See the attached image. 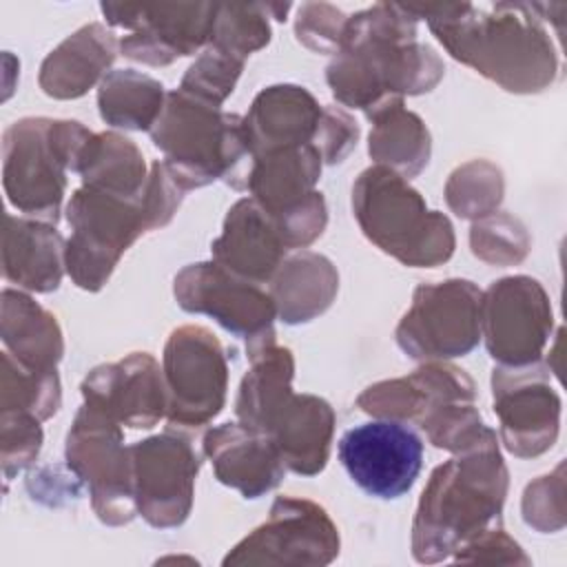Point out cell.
Segmentation results:
<instances>
[{
  "label": "cell",
  "mask_w": 567,
  "mask_h": 567,
  "mask_svg": "<svg viewBox=\"0 0 567 567\" xmlns=\"http://www.w3.org/2000/svg\"><path fill=\"white\" fill-rule=\"evenodd\" d=\"M470 250L476 259L489 266H516L529 255L532 237L516 215L496 210L472 221Z\"/></svg>",
  "instance_id": "d590c367"
},
{
  "label": "cell",
  "mask_w": 567,
  "mask_h": 567,
  "mask_svg": "<svg viewBox=\"0 0 567 567\" xmlns=\"http://www.w3.org/2000/svg\"><path fill=\"white\" fill-rule=\"evenodd\" d=\"M148 135L184 190L224 179L241 193L250 162L241 115L226 113L175 89L166 93L164 109Z\"/></svg>",
  "instance_id": "5b68a950"
},
{
  "label": "cell",
  "mask_w": 567,
  "mask_h": 567,
  "mask_svg": "<svg viewBox=\"0 0 567 567\" xmlns=\"http://www.w3.org/2000/svg\"><path fill=\"white\" fill-rule=\"evenodd\" d=\"M0 337L4 350L31 370H58L64 357V337L55 315L24 290H2Z\"/></svg>",
  "instance_id": "f1b7e54d"
},
{
  "label": "cell",
  "mask_w": 567,
  "mask_h": 567,
  "mask_svg": "<svg viewBox=\"0 0 567 567\" xmlns=\"http://www.w3.org/2000/svg\"><path fill=\"white\" fill-rule=\"evenodd\" d=\"M42 421L27 412H0V465L4 478L27 470L40 454Z\"/></svg>",
  "instance_id": "ab89813d"
},
{
  "label": "cell",
  "mask_w": 567,
  "mask_h": 567,
  "mask_svg": "<svg viewBox=\"0 0 567 567\" xmlns=\"http://www.w3.org/2000/svg\"><path fill=\"white\" fill-rule=\"evenodd\" d=\"M288 250H303L317 241L328 226V206L321 190H312L301 202L281 213H270Z\"/></svg>",
  "instance_id": "b9f144b4"
},
{
  "label": "cell",
  "mask_w": 567,
  "mask_h": 567,
  "mask_svg": "<svg viewBox=\"0 0 567 567\" xmlns=\"http://www.w3.org/2000/svg\"><path fill=\"white\" fill-rule=\"evenodd\" d=\"M66 241L55 224L27 215H4L2 275L24 292H53L66 272Z\"/></svg>",
  "instance_id": "cb8c5ba5"
},
{
  "label": "cell",
  "mask_w": 567,
  "mask_h": 567,
  "mask_svg": "<svg viewBox=\"0 0 567 567\" xmlns=\"http://www.w3.org/2000/svg\"><path fill=\"white\" fill-rule=\"evenodd\" d=\"M346 22L348 16L330 2H303L297 7L295 35L315 53L337 55L343 44Z\"/></svg>",
  "instance_id": "60d3db41"
},
{
  "label": "cell",
  "mask_w": 567,
  "mask_h": 567,
  "mask_svg": "<svg viewBox=\"0 0 567 567\" xmlns=\"http://www.w3.org/2000/svg\"><path fill=\"white\" fill-rule=\"evenodd\" d=\"M454 563H487V565H529L523 547L503 529L501 520L465 540L454 554Z\"/></svg>",
  "instance_id": "7bdbcfd3"
},
{
  "label": "cell",
  "mask_w": 567,
  "mask_h": 567,
  "mask_svg": "<svg viewBox=\"0 0 567 567\" xmlns=\"http://www.w3.org/2000/svg\"><path fill=\"white\" fill-rule=\"evenodd\" d=\"M148 171L137 144L117 131L93 133L75 166L82 186L122 197H142Z\"/></svg>",
  "instance_id": "4dcf8cb0"
},
{
  "label": "cell",
  "mask_w": 567,
  "mask_h": 567,
  "mask_svg": "<svg viewBox=\"0 0 567 567\" xmlns=\"http://www.w3.org/2000/svg\"><path fill=\"white\" fill-rule=\"evenodd\" d=\"M184 188L177 184V179L171 175L164 162L155 159L148 171V179L144 186V213H146V224L148 230L164 228L177 213L182 199H184Z\"/></svg>",
  "instance_id": "f6af8a7d"
},
{
  "label": "cell",
  "mask_w": 567,
  "mask_h": 567,
  "mask_svg": "<svg viewBox=\"0 0 567 567\" xmlns=\"http://www.w3.org/2000/svg\"><path fill=\"white\" fill-rule=\"evenodd\" d=\"M210 255L233 275L264 286L288 257V248L275 217L257 199L241 197L228 208Z\"/></svg>",
  "instance_id": "ffe728a7"
},
{
  "label": "cell",
  "mask_w": 567,
  "mask_h": 567,
  "mask_svg": "<svg viewBox=\"0 0 567 567\" xmlns=\"http://www.w3.org/2000/svg\"><path fill=\"white\" fill-rule=\"evenodd\" d=\"M173 295L184 312L206 315L246 343L275 332L277 308L270 292L213 259L184 266L173 279Z\"/></svg>",
  "instance_id": "e0dca14e"
},
{
  "label": "cell",
  "mask_w": 567,
  "mask_h": 567,
  "mask_svg": "<svg viewBox=\"0 0 567 567\" xmlns=\"http://www.w3.org/2000/svg\"><path fill=\"white\" fill-rule=\"evenodd\" d=\"M405 9L427 22L456 62L507 93H540L558 78V49L538 2H443Z\"/></svg>",
  "instance_id": "6da1fadb"
},
{
  "label": "cell",
  "mask_w": 567,
  "mask_h": 567,
  "mask_svg": "<svg viewBox=\"0 0 567 567\" xmlns=\"http://www.w3.org/2000/svg\"><path fill=\"white\" fill-rule=\"evenodd\" d=\"M520 514L525 525L540 534H556L565 527V463L527 483L520 498Z\"/></svg>",
  "instance_id": "74e56055"
},
{
  "label": "cell",
  "mask_w": 567,
  "mask_h": 567,
  "mask_svg": "<svg viewBox=\"0 0 567 567\" xmlns=\"http://www.w3.org/2000/svg\"><path fill=\"white\" fill-rule=\"evenodd\" d=\"M166 102L159 80L135 69H115L97 86L102 122L124 131H151Z\"/></svg>",
  "instance_id": "1f68e13d"
},
{
  "label": "cell",
  "mask_w": 567,
  "mask_h": 567,
  "mask_svg": "<svg viewBox=\"0 0 567 567\" xmlns=\"http://www.w3.org/2000/svg\"><path fill=\"white\" fill-rule=\"evenodd\" d=\"M427 441L439 447L447 450L452 454L474 445L481 441L489 427L483 423V416L476 408V403H450L430 414L421 425H419Z\"/></svg>",
  "instance_id": "f35d334b"
},
{
  "label": "cell",
  "mask_w": 567,
  "mask_h": 567,
  "mask_svg": "<svg viewBox=\"0 0 567 567\" xmlns=\"http://www.w3.org/2000/svg\"><path fill=\"white\" fill-rule=\"evenodd\" d=\"M250 368L241 377L235 416L241 425L266 434L275 414L295 394V357L292 350L279 346L275 332L246 343Z\"/></svg>",
  "instance_id": "484cf974"
},
{
  "label": "cell",
  "mask_w": 567,
  "mask_h": 567,
  "mask_svg": "<svg viewBox=\"0 0 567 567\" xmlns=\"http://www.w3.org/2000/svg\"><path fill=\"white\" fill-rule=\"evenodd\" d=\"M120 53V40L102 22L66 35L40 64L38 84L53 100H78L104 80Z\"/></svg>",
  "instance_id": "603a6c76"
},
{
  "label": "cell",
  "mask_w": 567,
  "mask_h": 567,
  "mask_svg": "<svg viewBox=\"0 0 567 567\" xmlns=\"http://www.w3.org/2000/svg\"><path fill=\"white\" fill-rule=\"evenodd\" d=\"M509 472L498 436L489 432L474 445L434 467L412 520V556L434 565L472 536L501 520Z\"/></svg>",
  "instance_id": "3957f363"
},
{
  "label": "cell",
  "mask_w": 567,
  "mask_h": 567,
  "mask_svg": "<svg viewBox=\"0 0 567 567\" xmlns=\"http://www.w3.org/2000/svg\"><path fill=\"white\" fill-rule=\"evenodd\" d=\"M270 2H217L210 47L239 60L270 42Z\"/></svg>",
  "instance_id": "e575fe53"
},
{
  "label": "cell",
  "mask_w": 567,
  "mask_h": 567,
  "mask_svg": "<svg viewBox=\"0 0 567 567\" xmlns=\"http://www.w3.org/2000/svg\"><path fill=\"white\" fill-rule=\"evenodd\" d=\"M359 135V124L346 109L323 104V113L312 144L321 153L323 164H341L354 151Z\"/></svg>",
  "instance_id": "ee69618b"
},
{
  "label": "cell",
  "mask_w": 567,
  "mask_h": 567,
  "mask_svg": "<svg viewBox=\"0 0 567 567\" xmlns=\"http://www.w3.org/2000/svg\"><path fill=\"white\" fill-rule=\"evenodd\" d=\"M443 75L441 55L416 40V18L396 2L348 16L343 44L326 66L334 100L365 117L405 95L430 93Z\"/></svg>",
  "instance_id": "7a4b0ae2"
},
{
  "label": "cell",
  "mask_w": 567,
  "mask_h": 567,
  "mask_svg": "<svg viewBox=\"0 0 567 567\" xmlns=\"http://www.w3.org/2000/svg\"><path fill=\"white\" fill-rule=\"evenodd\" d=\"M352 215L370 244L410 268H436L456 248L450 217L430 210L410 179L385 166H368L352 184Z\"/></svg>",
  "instance_id": "277c9868"
},
{
  "label": "cell",
  "mask_w": 567,
  "mask_h": 567,
  "mask_svg": "<svg viewBox=\"0 0 567 567\" xmlns=\"http://www.w3.org/2000/svg\"><path fill=\"white\" fill-rule=\"evenodd\" d=\"M246 60H239L221 49L206 47L195 62L182 75L179 89L193 100L221 109L226 97L235 91V84L244 71Z\"/></svg>",
  "instance_id": "8d00e7d4"
},
{
  "label": "cell",
  "mask_w": 567,
  "mask_h": 567,
  "mask_svg": "<svg viewBox=\"0 0 567 567\" xmlns=\"http://www.w3.org/2000/svg\"><path fill=\"white\" fill-rule=\"evenodd\" d=\"M341 549L339 527L330 514L310 498L277 496L268 518L244 536L221 560L230 565H330Z\"/></svg>",
  "instance_id": "7c38bea8"
},
{
  "label": "cell",
  "mask_w": 567,
  "mask_h": 567,
  "mask_svg": "<svg viewBox=\"0 0 567 567\" xmlns=\"http://www.w3.org/2000/svg\"><path fill=\"white\" fill-rule=\"evenodd\" d=\"M80 390L86 405L120 425L151 430L166 419L162 365L148 352H131L117 361L95 365Z\"/></svg>",
  "instance_id": "ac0fdd59"
},
{
  "label": "cell",
  "mask_w": 567,
  "mask_h": 567,
  "mask_svg": "<svg viewBox=\"0 0 567 567\" xmlns=\"http://www.w3.org/2000/svg\"><path fill=\"white\" fill-rule=\"evenodd\" d=\"M64 213L71 226L64 266L71 281L86 292L102 290L122 255L140 235L148 233L142 197L80 186L66 202Z\"/></svg>",
  "instance_id": "52a82bcc"
},
{
  "label": "cell",
  "mask_w": 567,
  "mask_h": 567,
  "mask_svg": "<svg viewBox=\"0 0 567 567\" xmlns=\"http://www.w3.org/2000/svg\"><path fill=\"white\" fill-rule=\"evenodd\" d=\"M323 159L315 144L250 157L241 193H250L268 213H281L317 190Z\"/></svg>",
  "instance_id": "83f0119b"
},
{
  "label": "cell",
  "mask_w": 567,
  "mask_h": 567,
  "mask_svg": "<svg viewBox=\"0 0 567 567\" xmlns=\"http://www.w3.org/2000/svg\"><path fill=\"white\" fill-rule=\"evenodd\" d=\"M62 403L58 370H31L11 352H2L0 412H27L40 421L51 419Z\"/></svg>",
  "instance_id": "d6a6232c"
},
{
  "label": "cell",
  "mask_w": 567,
  "mask_h": 567,
  "mask_svg": "<svg viewBox=\"0 0 567 567\" xmlns=\"http://www.w3.org/2000/svg\"><path fill=\"white\" fill-rule=\"evenodd\" d=\"M268 292L284 323H308L332 306L339 292V272L326 255L303 248L284 259Z\"/></svg>",
  "instance_id": "4316f807"
},
{
  "label": "cell",
  "mask_w": 567,
  "mask_h": 567,
  "mask_svg": "<svg viewBox=\"0 0 567 567\" xmlns=\"http://www.w3.org/2000/svg\"><path fill=\"white\" fill-rule=\"evenodd\" d=\"M64 461L89 487L91 507L104 525L120 527L135 518L131 447L120 423L82 403L66 432Z\"/></svg>",
  "instance_id": "30bf717a"
},
{
  "label": "cell",
  "mask_w": 567,
  "mask_h": 567,
  "mask_svg": "<svg viewBox=\"0 0 567 567\" xmlns=\"http://www.w3.org/2000/svg\"><path fill=\"white\" fill-rule=\"evenodd\" d=\"M450 403H476V385L447 361H423L414 372L377 381L357 396V408L372 419L416 425Z\"/></svg>",
  "instance_id": "d6986e66"
},
{
  "label": "cell",
  "mask_w": 567,
  "mask_h": 567,
  "mask_svg": "<svg viewBox=\"0 0 567 567\" xmlns=\"http://www.w3.org/2000/svg\"><path fill=\"white\" fill-rule=\"evenodd\" d=\"M168 427L193 434L226 405L228 359L219 339L197 323L175 328L162 352Z\"/></svg>",
  "instance_id": "ba28073f"
},
{
  "label": "cell",
  "mask_w": 567,
  "mask_h": 567,
  "mask_svg": "<svg viewBox=\"0 0 567 567\" xmlns=\"http://www.w3.org/2000/svg\"><path fill=\"white\" fill-rule=\"evenodd\" d=\"M505 195V175L489 159H470L456 166L445 182L447 208L461 217L476 221L496 213Z\"/></svg>",
  "instance_id": "836d02e7"
},
{
  "label": "cell",
  "mask_w": 567,
  "mask_h": 567,
  "mask_svg": "<svg viewBox=\"0 0 567 567\" xmlns=\"http://www.w3.org/2000/svg\"><path fill=\"white\" fill-rule=\"evenodd\" d=\"M368 155L377 166H385L401 177H416L430 162L432 137L425 122L403 100H394L368 115Z\"/></svg>",
  "instance_id": "f546056e"
},
{
  "label": "cell",
  "mask_w": 567,
  "mask_h": 567,
  "mask_svg": "<svg viewBox=\"0 0 567 567\" xmlns=\"http://www.w3.org/2000/svg\"><path fill=\"white\" fill-rule=\"evenodd\" d=\"M481 297L483 290L461 277L419 284L394 328L396 346L416 361L470 354L481 341Z\"/></svg>",
  "instance_id": "9c48e42d"
},
{
  "label": "cell",
  "mask_w": 567,
  "mask_h": 567,
  "mask_svg": "<svg viewBox=\"0 0 567 567\" xmlns=\"http://www.w3.org/2000/svg\"><path fill=\"white\" fill-rule=\"evenodd\" d=\"M102 16L124 29L120 53L148 66H168L202 53L213 33L217 2H102Z\"/></svg>",
  "instance_id": "8fae6325"
},
{
  "label": "cell",
  "mask_w": 567,
  "mask_h": 567,
  "mask_svg": "<svg viewBox=\"0 0 567 567\" xmlns=\"http://www.w3.org/2000/svg\"><path fill=\"white\" fill-rule=\"evenodd\" d=\"M492 410L498 416V443L509 454L536 458L554 447L563 401L549 383L545 363L496 365L492 370Z\"/></svg>",
  "instance_id": "9a60e30c"
},
{
  "label": "cell",
  "mask_w": 567,
  "mask_h": 567,
  "mask_svg": "<svg viewBox=\"0 0 567 567\" xmlns=\"http://www.w3.org/2000/svg\"><path fill=\"white\" fill-rule=\"evenodd\" d=\"M321 113L323 104L306 86L272 84L261 89L244 115L250 157L312 144Z\"/></svg>",
  "instance_id": "7402d4cb"
},
{
  "label": "cell",
  "mask_w": 567,
  "mask_h": 567,
  "mask_svg": "<svg viewBox=\"0 0 567 567\" xmlns=\"http://www.w3.org/2000/svg\"><path fill=\"white\" fill-rule=\"evenodd\" d=\"M128 447L137 514L157 529L184 525L193 509L195 481L202 465L190 436L166 427Z\"/></svg>",
  "instance_id": "5bb4252c"
},
{
  "label": "cell",
  "mask_w": 567,
  "mask_h": 567,
  "mask_svg": "<svg viewBox=\"0 0 567 567\" xmlns=\"http://www.w3.org/2000/svg\"><path fill=\"white\" fill-rule=\"evenodd\" d=\"M202 452L210 461L215 478L244 498L272 492L288 472L270 436L239 421L210 427L202 439Z\"/></svg>",
  "instance_id": "44dd1931"
},
{
  "label": "cell",
  "mask_w": 567,
  "mask_h": 567,
  "mask_svg": "<svg viewBox=\"0 0 567 567\" xmlns=\"http://www.w3.org/2000/svg\"><path fill=\"white\" fill-rule=\"evenodd\" d=\"M554 310L543 284L529 275L492 281L481 297V339L498 365H527L551 339Z\"/></svg>",
  "instance_id": "4fadbf2b"
},
{
  "label": "cell",
  "mask_w": 567,
  "mask_h": 567,
  "mask_svg": "<svg viewBox=\"0 0 567 567\" xmlns=\"http://www.w3.org/2000/svg\"><path fill=\"white\" fill-rule=\"evenodd\" d=\"M175 560H177V563H190V565H197V560H195V558H190V556H177V558H175V556H166V558H159V560H157V565H159V563H175Z\"/></svg>",
  "instance_id": "bcb514c9"
},
{
  "label": "cell",
  "mask_w": 567,
  "mask_h": 567,
  "mask_svg": "<svg viewBox=\"0 0 567 567\" xmlns=\"http://www.w3.org/2000/svg\"><path fill=\"white\" fill-rule=\"evenodd\" d=\"M334 410L317 394H292L275 414L266 434L281 454L286 470L317 476L326 470L334 436Z\"/></svg>",
  "instance_id": "d4e9b609"
},
{
  "label": "cell",
  "mask_w": 567,
  "mask_h": 567,
  "mask_svg": "<svg viewBox=\"0 0 567 567\" xmlns=\"http://www.w3.org/2000/svg\"><path fill=\"white\" fill-rule=\"evenodd\" d=\"M337 454L352 483L381 501L408 494L423 467L421 436L408 423L388 419H372L346 430Z\"/></svg>",
  "instance_id": "2e32d148"
},
{
  "label": "cell",
  "mask_w": 567,
  "mask_h": 567,
  "mask_svg": "<svg viewBox=\"0 0 567 567\" xmlns=\"http://www.w3.org/2000/svg\"><path fill=\"white\" fill-rule=\"evenodd\" d=\"M93 135L78 120L20 117L2 133V186L9 204L27 217L58 224L66 173Z\"/></svg>",
  "instance_id": "8992f818"
}]
</instances>
